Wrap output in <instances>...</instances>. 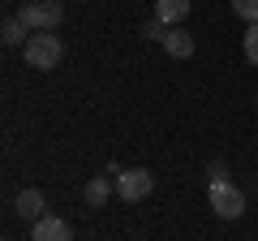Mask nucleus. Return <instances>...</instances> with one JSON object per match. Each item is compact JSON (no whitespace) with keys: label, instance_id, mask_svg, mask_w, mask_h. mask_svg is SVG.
Returning a JSON list of instances; mask_svg holds the SVG:
<instances>
[{"label":"nucleus","instance_id":"obj_1","mask_svg":"<svg viewBox=\"0 0 258 241\" xmlns=\"http://www.w3.org/2000/svg\"><path fill=\"white\" fill-rule=\"evenodd\" d=\"M22 56H26L30 69H56L64 56V43L60 35H52V30H30V39L22 43Z\"/></svg>","mask_w":258,"mask_h":241},{"label":"nucleus","instance_id":"obj_2","mask_svg":"<svg viewBox=\"0 0 258 241\" xmlns=\"http://www.w3.org/2000/svg\"><path fill=\"white\" fill-rule=\"evenodd\" d=\"M207 203L220 220H241L245 215V194L232 186L228 176H211V190H207Z\"/></svg>","mask_w":258,"mask_h":241},{"label":"nucleus","instance_id":"obj_3","mask_svg":"<svg viewBox=\"0 0 258 241\" xmlns=\"http://www.w3.org/2000/svg\"><path fill=\"white\" fill-rule=\"evenodd\" d=\"M18 18L26 30H56L64 22V5L60 0H26L18 9Z\"/></svg>","mask_w":258,"mask_h":241},{"label":"nucleus","instance_id":"obj_4","mask_svg":"<svg viewBox=\"0 0 258 241\" xmlns=\"http://www.w3.org/2000/svg\"><path fill=\"white\" fill-rule=\"evenodd\" d=\"M151 190H155V172L151 168H120L116 172V194L125 203H142V198H151Z\"/></svg>","mask_w":258,"mask_h":241},{"label":"nucleus","instance_id":"obj_5","mask_svg":"<svg viewBox=\"0 0 258 241\" xmlns=\"http://www.w3.org/2000/svg\"><path fill=\"white\" fill-rule=\"evenodd\" d=\"M30 241H74V228L60 215H43V220L30 224Z\"/></svg>","mask_w":258,"mask_h":241},{"label":"nucleus","instance_id":"obj_6","mask_svg":"<svg viewBox=\"0 0 258 241\" xmlns=\"http://www.w3.org/2000/svg\"><path fill=\"white\" fill-rule=\"evenodd\" d=\"M43 207H47V198H43V190H22V194L13 198V211H18L22 220H30V224H35V220H43V215H47Z\"/></svg>","mask_w":258,"mask_h":241},{"label":"nucleus","instance_id":"obj_7","mask_svg":"<svg viewBox=\"0 0 258 241\" xmlns=\"http://www.w3.org/2000/svg\"><path fill=\"white\" fill-rule=\"evenodd\" d=\"M164 52L176 56V61H189V56H194V35H189V30H181V26H168V35H164Z\"/></svg>","mask_w":258,"mask_h":241},{"label":"nucleus","instance_id":"obj_8","mask_svg":"<svg viewBox=\"0 0 258 241\" xmlns=\"http://www.w3.org/2000/svg\"><path fill=\"white\" fill-rule=\"evenodd\" d=\"M189 0H155V18L164 22V26H181L185 18H189Z\"/></svg>","mask_w":258,"mask_h":241},{"label":"nucleus","instance_id":"obj_9","mask_svg":"<svg viewBox=\"0 0 258 241\" xmlns=\"http://www.w3.org/2000/svg\"><path fill=\"white\" fill-rule=\"evenodd\" d=\"M112 190H116V186H112L108 176H91V181H86V190H82V194H86V203H91V207H103V203H108V198H112Z\"/></svg>","mask_w":258,"mask_h":241},{"label":"nucleus","instance_id":"obj_10","mask_svg":"<svg viewBox=\"0 0 258 241\" xmlns=\"http://www.w3.org/2000/svg\"><path fill=\"white\" fill-rule=\"evenodd\" d=\"M0 39H5L9 47H22L30 35H26V26H22V18H9V22H5V30H0Z\"/></svg>","mask_w":258,"mask_h":241},{"label":"nucleus","instance_id":"obj_11","mask_svg":"<svg viewBox=\"0 0 258 241\" xmlns=\"http://www.w3.org/2000/svg\"><path fill=\"white\" fill-rule=\"evenodd\" d=\"M241 47H245V61L258 65V22H249V30L241 35Z\"/></svg>","mask_w":258,"mask_h":241},{"label":"nucleus","instance_id":"obj_12","mask_svg":"<svg viewBox=\"0 0 258 241\" xmlns=\"http://www.w3.org/2000/svg\"><path fill=\"white\" fill-rule=\"evenodd\" d=\"M232 13L241 22H258V0H232Z\"/></svg>","mask_w":258,"mask_h":241},{"label":"nucleus","instance_id":"obj_13","mask_svg":"<svg viewBox=\"0 0 258 241\" xmlns=\"http://www.w3.org/2000/svg\"><path fill=\"white\" fill-rule=\"evenodd\" d=\"M164 35H168V26H164V22H147V26H142V39H155V43H164Z\"/></svg>","mask_w":258,"mask_h":241},{"label":"nucleus","instance_id":"obj_14","mask_svg":"<svg viewBox=\"0 0 258 241\" xmlns=\"http://www.w3.org/2000/svg\"><path fill=\"white\" fill-rule=\"evenodd\" d=\"M254 103H258V95H254Z\"/></svg>","mask_w":258,"mask_h":241}]
</instances>
